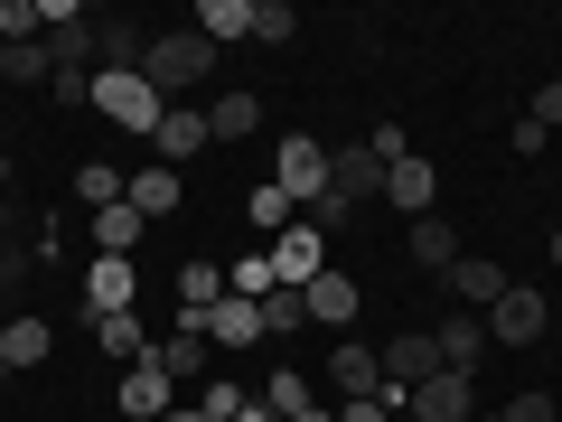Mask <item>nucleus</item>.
<instances>
[{
  "label": "nucleus",
  "instance_id": "obj_3",
  "mask_svg": "<svg viewBox=\"0 0 562 422\" xmlns=\"http://www.w3.org/2000/svg\"><path fill=\"white\" fill-rule=\"evenodd\" d=\"M543 329H553V310H543L535 281H506L497 301H487V347H535Z\"/></svg>",
  "mask_w": 562,
  "mask_h": 422
},
{
  "label": "nucleus",
  "instance_id": "obj_15",
  "mask_svg": "<svg viewBox=\"0 0 562 422\" xmlns=\"http://www.w3.org/2000/svg\"><path fill=\"white\" fill-rule=\"evenodd\" d=\"M85 329H94V347H103L113 366H140V357H150V329H140V310H103V320H85Z\"/></svg>",
  "mask_w": 562,
  "mask_h": 422
},
{
  "label": "nucleus",
  "instance_id": "obj_30",
  "mask_svg": "<svg viewBox=\"0 0 562 422\" xmlns=\"http://www.w3.org/2000/svg\"><path fill=\"white\" fill-rule=\"evenodd\" d=\"M291 29H301V10H291V0H254V38H291Z\"/></svg>",
  "mask_w": 562,
  "mask_h": 422
},
{
  "label": "nucleus",
  "instance_id": "obj_5",
  "mask_svg": "<svg viewBox=\"0 0 562 422\" xmlns=\"http://www.w3.org/2000/svg\"><path fill=\"white\" fill-rule=\"evenodd\" d=\"M403 413H413V422H469V413H479V385H469L460 366H431V376L413 385V403H403Z\"/></svg>",
  "mask_w": 562,
  "mask_h": 422
},
{
  "label": "nucleus",
  "instance_id": "obj_43",
  "mask_svg": "<svg viewBox=\"0 0 562 422\" xmlns=\"http://www.w3.org/2000/svg\"><path fill=\"white\" fill-rule=\"evenodd\" d=\"M0 385H10V366H0Z\"/></svg>",
  "mask_w": 562,
  "mask_h": 422
},
{
  "label": "nucleus",
  "instance_id": "obj_10",
  "mask_svg": "<svg viewBox=\"0 0 562 422\" xmlns=\"http://www.w3.org/2000/svg\"><path fill=\"white\" fill-rule=\"evenodd\" d=\"M150 151H160V169L198 160V151H206V103H169V113H160V132H150Z\"/></svg>",
  "mask_w": 562,
  "mask_h": 422
},
{
  "label": "nucleus",
  "instance_id": "obj_23",
  "mask_svg": "<svg viewBox=\"0 0 562 422\" xmlns=\"http://www.w3.org/2000/svg\"><path fill=\"white\" fill-rule=\"evenodd\" d=\"M328 376H338V395H375L384 385V357L366 338H338V366H328Z\"/></svg>",
  "mask_w": 562,
  "mask_h": 422
},
{
  "label": "nucleus",
  "instance_id": "obj_38",
  "mask_svg": "<svg viewBox=\"0 0 562 422\" xmlns=\"http://www.w3.org/2000/svg\"><path fill=\"white\" fill-rule=\"evenodd\" d=\"M525 113H535L543 132H562V76H553V85H535V103H525Z\"/></svg>",
  "mask_w": 562,
  "mask_h": 422
},
{
  "label": "nucleus",
  "instance_id": "obj_14",
  "mask_svg": "<svg viewBox=\"0 0 562 422\" xmlns=\"http://www.w3.org/2000/svg\"><path fill=\"white\" fill-rule=\"evenodd\" d=\"M375 357H384V385H403V395H413V385L441 366V357H431V329H403V338H384Z\"/></svg>",
  "mask_w": 562,
  "mask_h": 422
},
{
  "label": "nucleus",
  "instance_id": "obj_29",
  "mask_svg": "<svg viewBox=\"0 0 562 422\" xmlns=\"http://www.w3.org/2000/svg\"><path fill=\"white\" fill-rule=\"evenodd\" d=\"M262 403H272V422L310 413V376H291V366H281V376H272V395H262Z\"/></svg>",
  "mask_w": 562,
  "mask_h": 422
},
{
  "label": "nucleus",
  "instance_id": "obj_35",
  "mask_svg": "<svg viewBox=\"0 0 562 422\" xmlns=\"http://www.w3.org/2000/svg\"><path fill=\"white\" fill-rule=\"evenodd\" d=\"M301 320H310L301 291H272V301H262V338H272V329H301Z\"/></svg>",
  "mask_w": 562,
  "mask_h": 422
},
{
  "label": "nucleus",
  "instance_id": "obj_28",
  "mask_svg": "<svg viewBox=\"0 0 562 422\" xmlns=\"http://www.w3.org/2000/svg\"><path fill=\"white\" fill-rule=\"evenodd\" d=\"M122 188H132V179H122L113 160H85V169H76V198H85V207H122Z\"/></svg>",
  "mask_w": 562,
  "mask_h": 422
},
{
  "label": "nucleus",
  "instance_id": "obj_31",
  "mask_svg": "<svg viewBox=\"0 0 562 422\" xmlns=\"http://www.w3.org/2000/svg\"><path fill=\"white\" fill-rule=\"evenodd\" d=\"M506 151H516V160H543V151H553V132H543L535 113H516V122H506Z\"/></svg>",
  "mask_w": 562,
  "mask_h": 422
},
{
  "label": "nucleus",
  "instance_id": "obj_39",
  "mask_svg": "<svg viewBox=\"0 0 562 422\" xmlns=\"http://www.w3.org/2000/svg\"><path fill=\"white\" fill-rule=\"evenodd\" d=\"M10 281H20V263H10V254H0V301H10Z\"/></svg>",
  "mask_w": 562,
  "mask_h": 422
},
{
  "label": "nucleus",
  "instance_id": "obj_6",
  "mask_svg": "<svg viewBox=\"0 0 562 422\" xmlns=\"http://www.w3.org/2000/svg\"><path fill=\"white\" fill-rule=\"evenodd\" d=\"M103 310H140V263L132 254H94L85 263V320H103Z\"/></svg>",
  "mask_w": 562,
  "mask_h": 422
},
{
  "label": "nucleus",
  "instance_id": "obj_2",
  "mask_svg": "<svg viewBox=\"0 0 562 422\" xmlns=\"http://www.w3.org/2000/svg\"><path fill=\"white\" fill-rule=\"evenodd\" d=\"M85 103H94L103 122H122V132H140V141L160 132V113H169V95L150 76H94V95H85Z\"/></svg>",
  "mask_w": 562,
  "mask_h": 422
},
{
  "label": "nucleus",
  "instance_id": "obj_33",
  "mask_svg": "<svg viewBox=\"0 0 562 422\" xmlns=\"http://www.w3.org/2000/svg\"><path fill=\"white\" fill-rule=\"evenodd\" d=\"M244 403H254V395H244V385H225V376H216V385H206V395H198V413H206V422H235Z\"/></svg>",
  "mask_w": 562,
  "mask_h": 422
},
{
  "label": "nucleus",
  "instance_id": "obj_25",
  "mask_svg": "<svg viewBox=\"0 0 562 422\" xmlns=\"http://www.w3.org/2000/svg\"><path fill=\"white\" fill-rule=\"evenodd\" d=\"M140 244V207L122 198V207H94V254H132Z\"/></svg>",
  "mask_w": 562,
  "mask_h": 422
},
{
  "label": "nucleus",
  "instance_id": "obj_40",
  "mask_svg": "<svg viewBox=\"0 0 562 422\" xmlns=\"http://www.w3.org/2000/svg\"><path fill=\"white\" fill-rule=\"evenodd\" d=\"M291 422H338V413H328V403H310V413H291Z\"/></svg>",
  "mask_w": 562,
  "mask_h": 422
},
{
  "label": "nucleus",
  "instance_id": "obj_26",
  "mask_svg": "<svg viewBox=\"0 0 562 422\" xmlns=\"http://www.w3.org/2000/svg\"><path fill=\"white\" fill-rule=\"evenodd\" d=\"M179 301H188V310H216V301H225V263H206V254L179 263Z\"/></svg>",
  "mask_w": 562,
  "mask_h": 422
},
{
  "label": "nucleus",
  "instance_id": "obj_4",
  "mask_svg": "<svg viewBox=\"0 0 562 422\" xmlns=\"http://www.w3.org/2000/svg\"><path fill=\"white\" fill-rule=\"evenodd\" d=\"M272 188H281L291 207H319V188H328V141L291 132V141H281V160H272Z\"/></svg>",
  "mask_w": 562,
  "mask_h": 422
},
{
  "label": "nucleus",
  "instance_id": "obj_19",
  "mask_svg": "<svg viewBox=\"0 0 562 422\" xmlns=\"http://www.w3.org/2000/svg\"><path fill=\"white\" fill-rule=\"evenodd\" d=\"M450 291H460V310H487V301H497V291H506V263H487V254H460V263H450Z\"/></svg>",
  "mask_w": 562,
  "mask_h": 422
},
{
  "label": "nucleus",
  "instance_id": "obj_17",
  "mask_svg": "<svg viewBox=\"0 0 562 422\" xmlns=\"http://www.w3.org/2000/svg\"><path fill=\"white\" fill-rule=\"evenodd\" d=\"M301 301H310V320H319V329H347V320H357V273H338V263H328Z\"/></svg>",
  "mask_w": 562,
  "mask_h": 422
},
{
  "label": "nucleus",
  "instance_id": "obj_37",
  "mask_svg": "<svg viewBox=\"0 0 562 422\" xmlns=\"http://www.w3.org/2000/svg\"><path fill=\"white\" fill-rule=\"evenodd\" d=\"M244 216H254V225H281V216H291V198H281V188H272V179H262V188H254V198H244Z\"/></svg>",
  "mask_w": 562,
  "mask_h": 422
},
{
  "label": "nucleus",
  "instance_id": "obj_8",
  "mask_svg": "<svg viewBox=\"0 0 562 422\" xmlns=\"http://www.w3.org/2000/svg\"><path fill=\"white\" fill-rule=\"evenodd\" d=\"M140 57H150V29L140 20H94V76H140Z\"/></svg>",
  "mask_w": 562,
  "mask_h": 422
},
{
  "label": "nucleus",
  "instance_id": "obj_34",
  "mask_svg": "<svg viewBox=\"0 0 562 422\" xmlns=\"http://www.w3.org/2000/svg\"><path fill=\"white\" fill-rule=\"evenodd\" d=\"M366 151L394 169V160H413V132H403V122H375V132H366Z\"/></svg>",
  "mask_w": 562,
  "mask_h": 422
},
{
  "label": "nucleus",
  "instance_id": "obj_41",
  "mask_svg": "<svg viewBox=\"0 0 562 422\" xmlns=\"http://www.w3.org/2000/svg\"><path fill=\"white\" fill-rule=\"evenodd\" d=\"M160 422H206V413H198V403H179V413H160Z\"/></svg>",
  "mask_w": 562,
  "mask_h": 422
},
{
  "label": "nucleus",
  "instance_id": "obj_1",
  "mask_svg": "<svg viewBox=\"0 0 562 422\" xmlns=\"http://www.w3.org/2000/svg\"><path fill=\"white\" fill-rule=\"evenodd\" d=\"M140 76L179 103V95H198V85L216 76V47H206L198 29H150V57H140Z\"/></svg>",
  "mask_w": 562,
  "mask_h": 422
},
{
  "label": "nucleus",
  "instance_id": "obj_22",
  "mask_svg": "<svg viewBox=\"0 0 562 422\" xmlns=\"http://www.w3.org/2000/svg\"><path fill=\"white\" fill-rule=\"evenodd\" d=\"M47 320H0V366H10V376H29V366H47Z\"/></svg>",
  "mask_w": 562,
  "mask_h": 422
},
{
  "label": "nucleus",
  "instance_id": "obj_7",
  "mask_svg": "<svg viewBox=\"0 0 562 422\" xmlns=\"http://www.w3.org/2000/svg\"><path fill=\"white\" fill-rule=\"evenodd\" d=\"M272 273H281V291H310V281L328 273V235H319V225H281Z\"/></svg>",
  "mask_w": 562,
  "mask_h": 422
},
{
  "label": "nucleus",
  "instance_id": "obj_16",
  "mask_svg": "<svg viewBox=\"0 0 562 422\" xmlns=\"http://www.w3.org/2000/svg\"><path fill=\"white\" fill-rule=\"evenodd\" d=\"M262 132V95H244V85H225L216 103H206V141H254Z\"/></svg>",
  "mask_w": 562,
  "mask_h": 422
},
{
  "label": "nucleus",
  "instance_id": "obj_9",
  "mask_svg": "<svg viewBox=\"0 0 562 422\" xmlns=\"http://www.w3.org/2000/svg\"><path fill=\"white\" fill-rule=\"evenodd\" d=\"M150 366H160L169 385H188V376L206 366V320H198V310H179V329H169V338H150Z\"/></svg>",
  "mask_w": 562,
  "mask_h": 422
},
{
  "label": "nucleus",
  "instance_id": "obj_27",
  "mask_svg": "<svg viewBox=\"0 0 562 422\" xmlns=\"http://www.w3.org/2000/svg\"><path fill=\"white\" fill-rule=\"evenodd\" d=\"M0 76L10 85H47L57 66H47V38H20V47H0Z\"/></svg>",
  "mask_w": 562,
  "mask_h": 422
},
{
  "label": "nucleus",
  "instance_id": "obj_12",
  "mask_svg": "<svg viewBox=\"0 0 562 422\" xmlns=\"http://www.w3.org/2000/svg\"><path fill=\"white\" fill-rule=\"evenodd\" d=\"M122 413H132V422H160V413H179V385H169L150 357H140V366H122Z\"/></svg>",
  "mask_w": 562,
  "mask_h": 422
},
{
  "label": "nucleus",
  "instance_id": "obj_13",
  "mask_svg": "<svg viewBox=\"0 0 562 422\" xmlns=\"http://www.w3.org/2000/svg\"><path fill=\"white\" fill-rule=\"evenodd\" d=\"M384 198H394L403 216H441V207H431V198H441L431 160H422V151H413V160H394V169H384Z\"/></svg>",
  "mask_w": 562,
  "mask_h": 422
},
{
  "label": "nucleus",
  "instance_id": "obj_20",
  "mask_svg": "<svg viewBox=\"0 0 562 422\" xmlns=\"http://www.w3.org/2000/svg\"><path fill=\"white\" fill-rule=\"evenodd\" d=\"M198 320H206V347H254V338H262V310L235 301V291H225L216 310H198Z\"/></svg>",
  "mask_w": 562,
  "mask_h": 422
},
{
  "label": "nucleus",
  "instance_id": "obj_36",
  "mask_svg": "<svg viewBox=\"0 0 562 422\" xmlns=\"http://www.w3.org/2000/svg\"><path fill=\"white\" fill-rule=\"evenodd\" d=\"M487 422H553V395H506Z\"/></svg>",
  "mask_w": 562,
  "mask_h": 422
},
{
  "label": "nucleus",
  "instance_id": "obj_21",
  "mask_svg": "<svg viewBox=\"0 0 562 422\" xmlns=\"http://www.w3.org/2000/svg\"><path fill=\"white\" fill-rule=\"evenodd\" d=\"M122 198L140 207V225L179 216V169H160V160H150V169H132V188H122Z\"/></svg>",
  "mask_w": 562,
  "mask_h": 422
},
{
  "label": "nucleus",
  "instance_id": "obj_32",
  "mask_svg": "<svg viewBox=\"0 0 562 422\" xmlns=\"http://www.w3.org/2000/svg\"><path fill=\"white\" fill-rule=\"evenodd\" d=\"M38 38V0H0V47Z\"/></svg>",
  "mask_w": 562,
  "mask_h": 422
},
{
  "label": "nucleus",
  "instance_id": "obj_42",
  "mask_svg": "<svg viewBox=\"0 0 562 422\" xmlns=\"http://www.w3.org/2000/svg\"><path fill=\"white\" fill-rule=\"evenodd\" d=\"M553 263H562V225H553Z\"/></svg>",
  "mask_w": 562,
  "mask_h": 422
},
{
  "label": "nucleus",
  "instance_id": "obj_24",
  "mask_svg": "<svg viewBox=\"0 0 562 422\" xmlns=\"http://www.w3.org/2000/svg\"><path fill=\"white\" fill-rule=\"evenodd\" d=\"M198 38H206V47L254 38V0H206V10H198Z\"/></svg>",
  "mask_w": 562,
  "mask_h": 422
},
{
  "label": "nucleus",
  "instance_id": "obj_18",
  "mask_svg": "<svg viewBox=\"0 0 562 422\" xmlns=\"http://www.w3.org/2000/svg\"><path fill=\"white\" fill-rule=\"evenodd\" d=\"M403 254H413L422 273H450V263H460V225H450V216H413V235H403Z\"/></svg>",
  "mask_w": 562,
  "mask_h": 422
},
{
  "label": "nucleus",
  "instance_id": "obj_11",
  "mask_svg": "<svg viewBox=\"0 0 562 422\" xmlns=\"http://www.w3.org/2000/svg\"><path fill=\"white\" fill-rule=\"evenodd\" d=\"M431 357L460 366V376H479V357H487V320H479V310H450V320L431 329Z\"/></svg>",
  "mask_w": 562,
  "mask_h": 422
}]
</instances>
